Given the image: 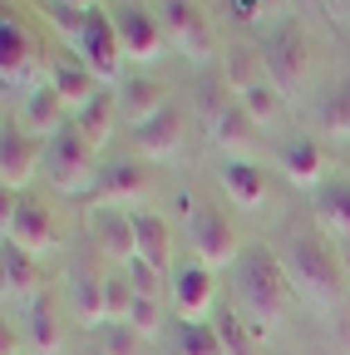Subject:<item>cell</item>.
I'll return each instance as SVG.
<instances>
[{
  "instance_id": "16",
  "label": "cell",
  "mask_w": 350,
  "mask_h": 355,
  "mask_svg": "<svg viewBox=\"0 0 350 355\" xmlns=\"http://www.w3.org/2000/svg\"><path fill=\"white\" fill-rule=\"evenodd\" d=\"M94 242L109 261L128 266L139 257V227H134V212H123V207H99L94 212Z\"/></svg>"
},
{
  "instance_id": "25",
  "label": "cell",
  "mask_w": 350,
  "mask_h": 355,
  "mask_svg": "<svg viewBox=\"0 0 350 355\" xmlns=\"http://www.w3.org/2000/svg\"><path fill=\"white\" fill-rule=\"evenodd\" d=\"M25 345L35 355H55L60 350V311L50 296H40L35 306H25Z\"/></svg>"
},
{
  "instance_id": "12",
  "label": "cell",
  "mask_w": 350,
  "mask_h": 355,
  "mask_svg": "<svg viewBox=\"0 0 350 355\" xmlns=\"http://www.w3.org/2000/svg\"><path fill=\"white\" fill-rule=\"evenodd\" d=\"M45 153H50L45 139L6 123V139H0V183H6V193H25L35 183V173H45Z\"/></svg>"
},
{
  "instance_id": "17",
  "label": "cell",
  "mask_w": 350,
  "mask_h": 355,
  "mask_svg": "<svg viewBox=\"0 0 350 355\" xmlns=\"http://www.w3.org/2000/svg\"><path fill=\"white\" fill-rule=\"evenodd\" d=\"M114 94H119V109H123L128 128H139V123H148L153 114L168 109V84L158 74H128Z\"/></svg>"
},
{
  "instance_id": "13",
  "label": "cell",
  "mask_w": 350,
  "mask_h": 355,
  "mask_svg": "<svg viewBox=\"0 0 350 355\" xmlns=\"http://www.w3.org/2000/svg\"><path fill=\"white\" fill-rule=\"evenodd\" d=\"M143 193H148V168L134 163V158H114V163L99 168L94 188H89V202L94 207H123L128 212V202L143 198Z\"/></svg>"
},
{
  "instance_id": "39",
  "label": "cell",
  "mask_w": 350,
  "mask_h": 355,
  "mask_svg": "<svg viewBox=\"0 0 350 355\" xmlns=\"http://www.w3.org/2000/svg\"><path fill=\"white\" fill-rule=\"evenodd\" d=\"M326 6H331V10H335L340 20H350V0H326Z\"/></svg>"
},
{
  "instance_id": "36",
  "label": "cell",
  "mask_w": 350,
  "mask_h": 355,
  "mask_svg": "<svg viewBox=\"0 0 350 355\" xmlns=\"http://www.w3.org/2000/svg\"><path fill=\"white\" fill-rule=\"evenodd\" d=\"M222 79L237 89V94H242L247 84H256V79H252V60H247V50H227V60H222Z\"/></svg>"
},
{
  "instance_id": "22",
  "label": "cell",
  "mask_w": 350,
  "mask_h": 355,
  "mask_svg": "<svg viewBox=\"0 0 350 355\" xmlns=\"http://www.w3.org/2000/svg\"><path fill=\"white\" fill-rule=\"evenodd\" d=\"M207 133H212V148H217V153L247 158V148H252V139H256V123H252V114H247L242 99H237V104H227L222 114L207 123Z\"/></svg>"
},
{
  "instance_id": "20",
  "label": "cell",
  "mask_w": 350,
  "mask_h": 355,
  "mask_svg": "<svg viewBox=\"0 0 350 355\" xmlns=\"http://www.w3.org/2000/svg\"><path fill=\"white\" fill-rule=\"evenodd\" d=\"M217 183H222V193L232 198L237 212H256L267 202V173H261L252 158H227L222 173H217Z\"/></svg>"
},
{
  "instance_id": "35",
  "label": "cell",
  "mask_w": 350,
  "mask_h": 355,
  "mask_svg": "<svg viewBox=\"0 0 350 355\" xmlns=\"http://www.w3.org/2000/svg\"><path fill=\"white\" fill-rule=\"evenodd\" d=\"M212 326H217V336H222L227 355H252V340H247V326H242L237 311H222V316H217Z\"/></svg>"
},
{
  "instance_id": "30",
  "label": "cell",
  "mask_w": 350,
  "mask_h": 355,
  "mask_svg": "<svg viewBox=\"0 0 350 355\" xmlns=\"http://www.w3.org/2000/svg\"><path fill=\"white\" fill-rule=\"evenodd\" d=\"M123 277H128V286H134L139 296H148V301H163V291H173V282H168V272H158L153 261H143V257H134L123 266Z\"/></svg>"
},
{
  "instance_id": "37",
  "label": "cell",
  "mask_w": 350,
  "mask_h": 355,
  "mask_svg": "<svg viewBox=\"0 0 350 355\" xmlns=\"http://www.w3.org/2000/svg\"><path fill=\"white\" fill-rule=\"evenodd\" d=\"M232 15L237 20H261V6L256 0H232Z\"/></svg>"
},
{
  "instance_id": "7",
  "label": "cell",
  "mask_w": 350,
  "mask_h": 355,
  "mask_svg": "<svg viewBox=\"0 0 350 355\" xmlns=\"http://www.w3.org/2000/svg\"><path fill=\"white\" fill-rule=\"evenodd\" d=\"M173 316H178V326H202L212 316V301H217V282H212V266H202L198 257L178 261L173 266Z\"/></svg>"
},
{
  "instance_id": "14",
  "label": "cell",
  "mask_w": 350,
  "mask_h": 355,
  "mask_svg": "<svg viewBox=\"0 0 350 355\" xmlns=\"http://www.w3.org/2000/svg\"><path fill=\"white\" fill-rule=\"evenodd\" d=\"M0 282H6L10 306H35L40 291H45V266H40V257H30L15 242H6V252H0Z\"/></svg>"
},
{
  "instance_id": "2",
  "label": "cell",
  "mask_w": 350,
  "mask_h": 355,
  "mask_svg": "<svg viewBox=\"0 0 350 355\" xmlns=\"http://www.w3.org/2000/svg\"><path fill=\"white\" fill-rule=\"evenodd\" d=\"M281 266H286V277H291V286L296 291H306L316 306H340V296H345V272H340V261H335V252L321 242V237H311V232H286V242H281Z\"/></svg>"
},
{
  "instance_id": "31",
  "label": "cell",
  "mask_w": 350,
  "mask_h": 355,
  "mask_svg": "<svg viewBox=\"0 0 350 355\" xmlns=\"http://www.w3.org/2000/svg\"><path fill=\"white\" fill-rule=\"evenodd\" d=\"M178 355H227V345L212 321H202V326H178Z\"/></svg>"
},
{
  "instance_id": "24",
  "label": "cell",
  "mask_w": 350,
  "mask_h": 355,
  "mask_svg": "<svg viewBox=\"0 0 350 355\" xmlns=\"http://www.w3.org/2000/svg\"><path fill=\"white\" fill-rule=\"evenodd\" d=\"M311 198H316V222H321L331 237H345L350 242V178L345 173L326 178Z\"/></svg>"
},
{
  "instance_id": "21",
  "label": "cell",
  "mask_w": 350,
  "mask_h": 355,
  "mask_svg": "<svg viewBox=\"0 0 350 355\" xmlns=\"http://www.w3.org/2000/svg\"><path fill=\"white\" fill-rule=\"evenodd\" d=\"M55 89H60V99L69 104V114H84V109H89L94 99H99V79L89 74V69H84L79 60H69V55H55L50 60V74H45Z\"/></svg>"
},
{
  "instance_id": "5",
  "label": "cell",
  "mask_w": 350,
  "mask_h": 355,
  "mask_svg": "<svg viewBox=\"0 0 350 355\" xmlns=\"http://www.w3.org/2000/svg\"><path fill=\"white\" fill-rule=\"evenodd\" d=\"M74 60L89 69L99 84H123V44H119V30H114V10H89L79 25V35L69 40Z\"/></svg>"
},
{
  "instance_id": "40",
  "label": "cell",
  "mask_w": 350,
  "mask_h": 355,
  "mask_svg": "<svg viewBox=\"0 0 350 355\" xmlns=\"http://www.w3.org/2000/svg\"><path fill=\"white\" fill-rule=\"evenodd\" d=\"M60 6H74V10H99V0H60Z\"/></svg>"
},
{
  "instance_id": "19",
  "label": "cell",
  "mask_w": 350,
  "mask_h": 355,
  "mask_svg": "<svg viewBox=\"0 0 350 355\" xmlns=\"http://www.w3.org/2000/svg\"><path fill=\"white\" fill-rule=\"evenodd\" d=\"M134 148H139L143 158H158V163L178 158V148H183V114L168 104L163 114H153L148 123H139V128H134Z\"/></svg>"
},
{
  "instance_id": "10",
  "label": "cell",
  "mask_w": 350,
  "mask_h": 355,
  "mask_svg": "<svg viewBox=\"0 0 350 355\" xmlns=\"http://www.w3.org/2000/svg\"><path fill=\"white\" fill-rule=\"evenodd\" d=\"M114 30H119V44H123V60H128V64H153V60L168 50L163 20H158L153 10L134 6V0L114 10Z\"/></svg>"
},
{
  "instance_id": "33",
  "label": "cell",
  "mask_w": 350,
  "mask_h": 355,
  "mask_svg": "<svg viewBox=\"0 0 350 355\" xmlns=\"http://www.w3.org/2000/svg\"><path fill=\"white\" fill-rule=\"evenodd\" d=\"M99 350L104 355H143V336L134 326L109 321V326H99Z\"/></svg>"
},
{
  "instance_id": "6",
  "label": "cell",
  "mask_w": 350,
  "mask_h": 355,
  "mask_svg": "<svg viewBox=\"0 0 350 355\" xmlns=\"http://www.w3.org/2000/svg\"><path fill=\"white\" fill-rule=\"evenodd\" d=\"M261 69H267V79L286 99L301 94L306 79H311V44H306L301 25H281V30H272L261 40Z\"/></svg>"
},
{
  "instance_id": "18",
  "label": "cell",
  "mask_w": 350,
  "mask_h": 355,
  "mask_svg": "<svg viewBox=\"0 0 350 355\" xmlns=\"http://www.w3.org/2000/svg\"><path fill=\"white\" fill-rule=\"evenodd\" d=\"M277 163H281V178H286L291 188L316 193L326 183V153H321L316 139H286L281 153H277Z\"/></svg>"
},
{
  "instance_id": "1",
  "label": "cell",
  "mask_w": 350,
  "mask_h": 355,
  "mask_svg": "<svg viewBox=\"0 0 350 355\" xmlns=\"http://www.w3.org/2000/svg\"><path fill=\"white\" fill-rule=\"evenodd\" d=\"M232 286H237V316L252 321L256 336H277L291 316V277L272 247L247 242V252L232 266Z\"/></svg>"
},
{
  "instance_id": "41",
  "label": "cell",
  "mask_w": 350,
  "mask_h": 355,
  "mask_svg": "<svg viewBox=\"0 0 350 355\" xmlns=\"http://www.w3.org/2000/svg\"><path fill=\"white\" fill-rule=\"evenodd\" d=\"M15 355H25V350H15Z\"/></svg>"
},
{
  "instance_id": "15",
  "label": "cell",
  "mask_w": 350,
  "mask_h": 355,
  "mask_svg": "<svg viewBox=\"0 0 350 355\" xmlns=\"http://www.w3.org/2000/svg\"><path fill=\"white\" fill-rule=\"evenodd\" d=\"M74 114H69V104L60 99V89L45 79V84H40V89H30V94H25V104H20V128L25 133H35V139H55V133L69 123Z\"/></svg>"
},
{
  "instance_id": "38",
  "label": "cell",
  "mask_w": 350,
  "mask_h": 355,
  "mask_svg": "<svg viewBox=\"0 0 350 355\" xmlns=\"http://www.w3.org/2000/svg\"><path fill=\"white\" fill-rule=\"evenodd\" d=\"M256 6H261V15H281V10L291 6V0H256Z\"/></svg>"
},
{
  "instance_id": "27",
  "label": "cell",
  "mask_w": 350,
  "mask_h": 355,
  "mask_svg": "<svg viewBox=\"0 0 350 355\" xmlns=\"http://www.w3.org/2000/svg\"><path fill=\"white\" fill-rule=\"evenodd\" d=\"M237 99H242V109L252 114V123H256V128H277V123H281L286 94H281V89H277L272 79H256V84H247Z\"/></svg>"
},
{
  "instance_id": "8",
  "label": "cell",
  "mask_w": 350,
  "mask_h": 355,
  "mask_svg": "<svg viewBox=\"0 0 350 355\" xmlns=\"http://www.w3.org/2000/svg\"><path fill=\"white\" fill-rule=\"evenodd\" d=\"M6 242H15L20 252H30V257L45 261V252L60 247L55 212L40 202V198H15V202L6 207Z\"/></svg>"
},
{
  "instance_id": "9",
  "label": "cell",
  "mask_w": 350,
  "mask_h": 355,
  "mask_svg": "<svg viewBox=\"0 0 350 355\" xmlns=\"http://www.w3.org/2000/svg\"><path fill=\"white\" fill-rule=\"evenodd\" d=\"M158 20H163L168 44L178 55H188L193 64H207L212 60V30H207V15H202L198 0H163Z\"/></svg>"
},
{
  "instance_id": "3",
  "label": "cell",
  "mask_w": 350,
  "mask_h": 355,
  "mask_svg": "<svg viewBox=\"0 0 350 355\" xmlns=\"http://www.w3.org/2000/svg\"><path fill=\"white\" fill-rule=\"evenodd\" d=\"M99 148L79 133V123L69 119L55 139H50V153H45V178L60 188V193H89L94 178H99Z\"/></svg>"
},
{
  "instance_id": "23",
  "label": "cell",
  "mask_w": 350,
  "mask_h": 355,
  "mask_svg": "<svg viewBox=\"0 0 350 355\" xmlns=\"http://www.w3.org/2000/svg\"><path fill=\"white\" fill-rule=\"evenodd\" d=\"M134 227H139V257L173 277V266H178V261H173V227H168V217L139 207V212H134Z\"/></svg>"
},
{
  "instance_id": "26",
  "label": "cell",
  "mask_w": 350,
  "mask_h": 355,
  "mask_svg": "<svg viewBox=\"0 0 350 355\" xmlns=\"http://www.w3.org/2000/svg\"><path fill=\"white\" fill-rule=\"evenodd\" d=\"M123 119V109H119V94L114 89H99V99L84 109V114H74V123H79V133L89 139L94 148H104L109 144V133H114V123Z\"/></svg>"
},
{
  "instance_id": "34",
  "label": "cell",
  "mask_w": 350,
  "mask_h": 355,
  "mask_svg": "<svg viewBox=\"0 0 350 355\" xmlns=\"http://www.w3.org/2000/svg\"><path fill=\"white\" fill-rule=\"evenodd\" d=\"M163 321H168V316H163V301H148V296H139L134 311H128V326H134L143 340H153V336L163 331Z\"/></svg>"
},
{
  "instance_id": "28",
  "label": "cell",
  "mask_w": 350,
  "mask_h": 355,
  "mask_svg": "<svg viewBox=\"0 0 350 355\" xmlns=\"http://www.w3.org/2000/svg\"><path fill=\"white\" fill-rule=\"evenodd\" d=\"M316 123L326 139H350V84H335L316 109Z\"/></svg>"
},
{
  "instance_id": "4",
  "label": "cell",
  "mask_w": 350,
  "mask_h": 355,
  "mask_svg": "<svg viewBox=\"0 0 350 355\" xmlns=\"http://www.w3.org/2000/svg\"><path fill=\"white\" fill-rule=\"evenodd\" d=\"M188 242H193V257L202 266H237V257L247 252L242 232H237V222L217 207V202H193L188 212Z\"/></svg>"
},
{
  "instance_id": "29",
  "label": "cell",
  "mask_w": 350,
  "mask_h": 355,
  "mask_svg": "<svg viewBox=\"0 0 350 355\" xmlns=\"http://www.w3.org/2000/svg\"><path fill=\"white\" fill-rule=\"evenodd\" d=\"M74 311L84 326H109V306H104V282L99 277H79L74 282Z\"/></svg>"
},
{
  "instance_id": "42",
  "label": "cell",
  "mask_w": 350,
  "mask_h": 355,
  "mask_svg": "<svg viewBox=\"0 0 350 355\" xmlns=\"http://www.w3.org/2000/svg\"><path fill=\"white\" fill-rule=\"evenodd\" d=\"M94 355H104V350H94Z\"/></svg>"
},
{
  "instance_id": "32",
  "label": "cell",
  "mask_w": 350,
  "mask_h": 355,
  "mask_svg": "<svg viewBox=\"0 0 350 355\" xmlns=\"http://www.w3.org/2000/svg\"><path fill=\"white\" fill-rule=\"evenodd\" d=\"M134 301H139V291L128 286L123 272H119V277H104V306H109V321L128 326V311H134Z\"/></svg>"
},
{
  "instance_id": "11",
  "label": "cell",
  "mask_w": 350,
  "mask_h": 355,
  "mask_svg": "<svg viewBox=\"0 0 350 355\" xmlns=\"http://www.w3.org/2000/svg\"><path fill=\"white\" fill-rule=\"evenodd\" d=\"M0 79H6V89H40L45 79H40V50H35V40H30V30L15 20V15H6L0 20Z\"/></svg>"
}]
</instances>
